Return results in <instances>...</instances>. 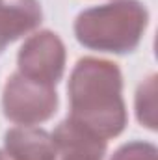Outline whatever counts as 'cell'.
I'll return each mask as SVG.
<instances>
[{
	"label": "cell",
	"instance_id": "obj_1",
	"mask_svg": "<svg viewBox=\"0 0 158 160\" xmlns=\"http://www.w3.org/2000/svg\"><path fill=\"white\" fill-rule=\"evenodd\" d=\"M69 119L97 136H119L126 127L123 77L117 63L99 58H82L75 65L69 86Z\"/></svg>",
	"mask_w": 158,
	"mask_h": 160
},
{
	"label": "cell",
	"instance_id": "obj_2",
	"mask_svg": "<svg viewBox=\"0 0 158 160\" xmlns=\"http://www.w3.org/2000/svg\"><path fill=\"white\" fill-rule=\"evenodd\" d=\"M149 13L138 0H116L82 11L75 21L80 45L99 52L128 54L138 48Z\"/></svg>",
	"mask_w": 158,
	"mask_h": 160
},
{
	"label": "cell",
	"instance_id": "obj_3",
	"mask_svg": "<svg viewBox=\"0 0 158 160\" xmlns=\"http://www.w3.org/2000/svg\"><path fill=\"white\" fill-rule=\"evenodd\" d=\"M2 108L4 116L17 125H37L56 114L58 93L54 86L32 80L17 71L6 82Z\"/></svg>",
	"mask_w": 158,
	"mask_h": 160
},
{
	"label": "cell",
	"instance_id": "obj_4",
	"mask_svg": "<svg viewBox=\"0 0 158 160\" xmlns=\"http://www.w3.org/2000/svg\"><path fill=\"white\" fill-rule=\"evenodd\" d=\"M19 73L32 80L56 86L65 71V47L58 34L43 30L24 41L17 56Z\"/></svg>",
	"mask_w": 158,
	"mask_h": 160
},
{
	"label": "cell",
	"instance_id": "obj_5",
	"mask_svg": "<svg viewBox=\"0 0 158 160\" xmlns=\"http://www.w3.org/2000/svg\"><path fill=\"white\" fill-rule=\"evenodd\" d=\"M52 138L62 160H102L106 155V140L69 118L56 127Z\"/></svg>",
	"mask_w": 158,
	"mask_h": 160
},
{
	"label": "cell",
	"instance_id": "obj_6",
	"mask_svg": "<svg viewBox=\"0 0 158 160\" xmlns=\"http://www.w3.org/2000/svg\"><path fill=\"white\" fill-rule=\"evenodd\" d=\"M43 13L37 0H0V54L41 24Z\"/></svg>",
	"mask_w": 158,
	"mask_h": 160
},
{
	"label": "cell",
	"instance_id": "obj_7",
	"mask_svg": "<svg viewBox=\"0 0 158 160\" xmlns=\"http://www.w3.org/2000/svg\"><path fill=\"white\" fill-rule=\"evenodd\" d=\"M6 151L13 160H56L58 149L54 138L34 127H17L4 136Z\"/></svg>",
	"mask_w": 158,
	"mask_h": 160
},
{
	"label": "cell",
	"instance_id": "obj_8",
	"mask_svg": "<svg viewBox=\"0 0 158 160\" xmlns=\"http://www.w3.org/2000/svg\"><path fill=\"white\" fill-rule=\"evenodd\" d=\"M136 116L143 127H147L149 130H156V77L155 75H151L138 88Z\"/></svg>",
	"mask_w": 158,
	"mask_h": 160
},
{
	"label": "cell",
	"instance_id": "obj_9",
	"mask_svg": "<svg viewBox=\"0 0 158 160\" xmlns=\"http://www.w3.org/2000/svg\"><path fill=\"white\" fill-rule=\"evenodd\" d=\"M112 160H158V151L149 142H130L121 145Z\"/></svg>",
	"mask_w": 158,
	"mask_h": 160
},
{
	"label": "cell",
	"instance_id": "obj_10",
	"mask_svg": "<svg viewBox=\"0 0 158 160\" xmlns=\"http://www.w3.org/2000/svg\"><path fill=\"white\" fill-rule=\"evenodd\" d=\"M0 160H13V158H11L9 155H6V153H2V151H0Z\"/></svg>",
	"mask_w": 158,
	"mask_h": 160
}]
</instances>
